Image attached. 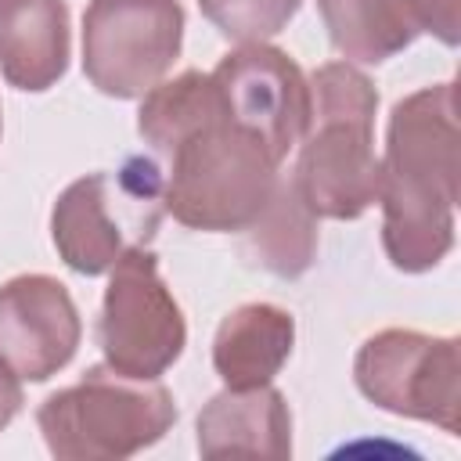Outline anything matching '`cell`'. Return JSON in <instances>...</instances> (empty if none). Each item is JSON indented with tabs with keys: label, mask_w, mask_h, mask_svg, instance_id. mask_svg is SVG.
Instances as JSON below:
<instances>
[{
	"label": "cell",
	"mask_w": 461,
	"mask_h": 461,
	"mask_svg": "<svg viewBox=\"0 0 461 461\" xmlns=\"http://www.w3.org/2000/svg\"><path fill=\"white\" fill-rule=\"evenodd\" d=\"M202 457H292V411L267 382L256 389H223L198 414Z\"/></svg>",
	"instance_id": "obj_11"
},
{
	"label": "cell",
	"mask_w": 461,
	"mask_h": 461,
	"mask_svg": "<svg viewBox=\"0 0 461 461\" xmlns=\"http://www.w3.org/2000/svg\"><path fill=\"white\" fill-rule=\"evenodd\" d=\"M421 32H432L439 43L454 47L461 40V0H407Z\"/></svg>",
	"instance_id": "obj_18"
},
{
	"label": "cell",
	"mask_w": 461,
	"mask_h": 461,
	"mask_svg": "<svg viewBox=\"0 0 461 461\" xmlns=\"http://www.w3.org/2000/svg\"><path fill=\"white\" fill-rule=\"evenodd\" d=\"M176 421L173 393L158 378H126L108 364L50 393L36 425L58 461H122L158 443Z\"/></svg>",
	"instance_id": "obj_4"
},
{
	"label": "cell",
	"mask_w": 461,
	"mask_h": 461,
	"mask_svg": "<svg viewBox=\"0 0 461 461\" xmlns=\"http://www.w3.org/2000/svg\"><path fill=\"white\" fill-rule=\"evenodd\" d=\"M295 346V317L274 303H245L230 310L212 339V367L227 389H256L274 382Z\"/></svg>",
	"instance_id": "obj_13"
},
{
	"label": "cell",
	"mask_w": 461,
	"mask_h": 461,
	"mask_svg": "<svg viewBox=\"0 0 461 461\" xmlns=\"http://www.w3.org/2000/svg\"><path fill=\"white\" fill-rule=\"evenodd\" d=\"M461 130L454 83H436L393 104L378 158L382 249L403 274H425L454 249Z\"/></svg>",
	"instance_id": "obj_1"
},
{
	"label": "cell",
	"mask_w": 461,
	"mask_h": 461,
	"mask_svg": "<svg viewBox=\"0 0 461 461\" xmlns=\"http://www.w3.org/2000/svg\"><path fill=\"white\" fill-rule=\"evenodd\" d=\"M209 76L230 122L256 133L277 162L306 137L313 94L310 79L285 50L270 43H238Z\"/></svg>",
	"instance_id": "obj_9"
},
{
	"label": "cell",
	"mask_w": 461,
	"mask_h": 461,
	"mask_svg": "<svg viewBox=\"0 0 461 461\" xmlns=\"http://www.w3.org/2000/svg\"><path fill=\"white\" fill-rule=\"evenodd\" d=\"M79 310L50 274H18L0 285V357L18 378L47 382L79 349Z\"/></svg>",
	"instance_id": "obj_10"
},
{
	"label": "cell",
	"mask_w": 461,
	"mask_h": 461,
	"mask_svg": "<svg viewBox=\"0 0 461 461\" xmlns=\"http://www.w3.org/2000/svg\"><path fill=\"white\" fill-rule=\"evenodd\" d=\"M166 216V173L148 155H130L115 173L72 180L50 209V238L65 267L83 277L108 274L122 252L148 245Z\"/></svg>",
	"instance_id": "obj_5"
},
{
	"label": "cell",
	"mask_w": 461,
	"mask_h": 461,
	"mask_svg": "<svg viewBox=\"0 0 461 461\" xmlns=\"http://www.w3.org/2000/svg\"><path fill=\"white\" fill-rule=\"evenodd\" d=\"M313 119L299 140L295 191L313 216L357 220L378 202L375 83L349 61H328L310 79Z\"/></svg>",
	"instance_id": "obj_2"
},
{
	"label": "cell",
	"mask_w": 461,
	"mask_h": 461,
	"mask_svg": "<svg viewBox=\"0 0 461 461\" xmlns=\"http://www.w3.org/2000/svg\"><path fill=\"white\" fill-rule=\"evenodd\" d=\"M245 252L277 277H303L317 259V216L292 180H277L259 216L245 227Z\"/></svg>",
	"instance_id": "obj_15"
},
{
	"label": "cell",
	"mask_w": 461,
	"mask_h": 461,
	"mask_svg": "<svg viewBox=\"0 0 461 461\" xmlns=\"http://www.w3.org/2000/svg\"><path fill=\"white\" fill-rule=\"evenodd\" d=\"M353 378L375 407L457 436L461 357L454 335H425L414 328L375 331L357 349Z\"/></svg>",
	"instance_id": "obj_7"
},
{
	"label": "cell",
	"mask_w": 461,
	"mask_h": 461,
	"mask_svg": "<svg viewBox=\"0 0 461 461\" xmlns=\"http://www.w3.org/2000/svg\"><path fill=\"white\" fill-rule=\"evenodd\" d=\"M166 212L191 230H245L277 187V158L220 108L166 155Z\"/></svg>",
	"instance_id": "obj_3"
},
{
	"label": "cell",
	"mask_w": 461,
	"mask_h": 461,
	"mask_svg": "<svg viewBox=\"0 0 461 461\" xmlns=\"http://www.w3.org/2000/svg\"><path fill=\"white\" fill-rule=\"evenodd\" d=\"M317 7L331 47L346 61L382 65L421 36L407 0H317Z\"/></svg>",
	"instance_id": "obj_14"
},
{
	"label": "cell",
	"mask_w": 461,
	"mask_h": 461,
	"mask_svg": "<svg viewBox=\"0 0 461 461\" xmlns=\"http://www.w3.org/2000/svg\"><path fill=\"white\" fill-rule=\"evenodd\" d=\"M65 0H0V72L14 90L43 94L68 68Z\"/></svg>",
	"instance_id": "obj_12"
},
{
	"label": "cell",
	"mask_w": 461,
	"mask_h": 461,
	"mask_svg": "<svg viewBox=\"0 0 461 461\" xmlns=\"http://www.w3.org/2000/svg\"><path fill=\"white\" fill-rule=\"evenodd\" d=\"M303 0H198L202 14L234 43H267L299 11Z\"/></svg>",
	"instance_id": "obj_17"
},
{
	"label": "cell",
	"mask_w": 461,
	"mask_h": 461,
	"mask_svg": "<svg viewBox=\"0 0 461 461\" xmlns=\"http://www.w3.org/2000/svg\"><path fill=\"white\" fill-rule=\"evenodd\" d=\"M22 382H18V375H14V367L0 357V432L18 418V411H22Z\"/></svg>",
	"instance_id": "obj_19"
},
{
	"label": "cell",
	"mask_w": 461,
	"mask_h": 461,
	"mask_svg": "<svg viewBox=\"0 0 461 461\" xmlns=\"http://www.w3.org/2000/svg\"><path fill=\"white\" fill-rule=\"evenodd\" d=\"M223 108L220 90L209 72L187 68L169 83H158L144 94L137 112V133L144 144L162 158L173 144H180L191 130H198L205 119H212Z\"/></svg>",
	"instance_id": "obj_16"
},
{
	"label": "cell",
	"mask_w": 461,
	"mask_h": 461,
	"mask_svg": "<svg viewBox=\"0 0 461 461\" xmlns=\"http://www.w3.org/2000/svg\"><path fill=\"white\" fill-rule=\"evenodd\" d=\"M180 47V0H90L83 11V72L104 97H144L173 68Z\"/></svg>",
	"instance_id": "obj_8"
},
{
	"label": "cell",
	"mask_w": 461,
	"mask_h": 461,
	"mask_svg": "<svg viewBox=\"0 0 461 461\" xmlns=\"http://www.w3.org/2000/svg\"><path fill=\"white\" fill-rule=\"evenodd\" d=\"M108 274L97 317L104 364L126 378L166 375L187 346V324L158 274V256L148 245H137L122 252Z\"/></svg>",
	"instance_id": "obj_6"
}]
</instances>
